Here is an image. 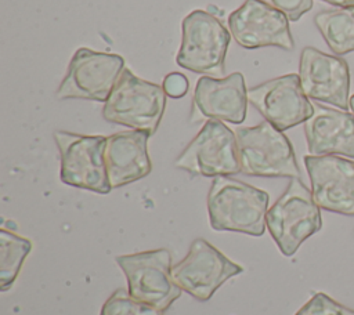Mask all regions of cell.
Here are the masks:
<instances>
[{
	"mask_svg": "<svg viewBox=\"0 0 354 315\" xmlns=\"http://www.w3.org/2000/svg\"><path fill=\"white\" fill-rule=\"evenodd\" d=\"M235 135L241 173L256 177H300L290 141L270 122L238 127Z\"/></svg>",
	"mask_w": 354,
	"mask_h": 315,
	"instance_id": "obj_4",
	"label": "cell"
},
{
	"mask_svg": "<svg viewBox=\"0 0 354 315\" xmlns=\"http://www.w3.org/2000/svg\"><path fill=\"white\" fill-rule=\"evenodd\" d=\"M248 101V90L241 72L220 79L202 76L195 86L189 120L214 119L239 124L246 117Z\"/></svg>",
	"mask_w": 354,
	"mask_h": 315,
	"instance_id": "obj_15",
	"label": "cell"
},
{
	"mask_svg": "<svg viewBox=\"0 0 354 315\" xmlns=\"http://www.w3.org/2000/svg\"><path fill=\"white\" fill-rule=\"evenodd\" d=\"M249 102L261 116L283 131L311 117L314 105L304 94L296 73L279 76L248 90Z\"/></svg>",
	"mask_w": 354,
	"mask_h": 315,
	"instance_id": "obj_11",
	"label": "cell"
},
{
	"mask_svg": "<svg viewBox=\"0 0 354 315\" xmlns=\"http://www.w3.org/2000/svg\"><path fill=\"white\" fill-rule=\"evenodd\" d=\"M350 109H351V112L354 115V94L350 97Z\"/></svg>",
	"mask_w": 354,
	"mask_h": 315,
	"instance_id": "obj_25",
	"label": "cell"
},
{
	"mask_svg": "<svg viewBox=\"0 0 354 315\" xmlns=\"http://www.w3.org/2000/svg\"><path fill=\"white\" fill-rule=\"evenodd\" d=\"M295 315H354V309L347 308L328 294L318 292Z\"/></svg>",
	"mask_w": 354,
	"mask_h": 315,
	"instance_id": "obj_21",
	"label": "cell"
},
{
	"mask_svg": "<svg viewBox=\"0 0 354 315\" xmlns=\"http://www.w3.org/2000/svg\"><path fill=\"white\" fill-rule=\"evenodd\" d=\"M149 137V133L133 128L106 137L105 164L112 189L138 181L151 173L147 146Z\"/></svg>",
	"mask_w": 354,
	"mask_h": 315,
	"instance_id": "obj_16",
	"label": "cell"
},
{
	"mask_svg": "<svg viewBox=\"0 0 354 315\" xmlns=\"http://www.w3.org/2000/svg\"><path fill=\"white\" fill-rule=\"evenodd\" d=\"M174 166L194 175L220 177L241 173L235 133L223 122L207 119Z\"/></svg>",
	"mask_w": 354,
	"mask_h": 315,
	"instance_id": "obj_8",
	"label": "cell"
},
{
	"mask_svg": "<svg viewBox=\"0 0 354 315\" xmlns=\"http://www.w3.org/2000/svg\"><path fill=\"white\" fill-rule=\"evenodd\" d=\"M299 77L308 98L342 111L350 106V69L343 58L304 47L300 54Z\"/></svg>",
	"mask_w": 354,
	"mask_h": 315,
	"instance_id": "obj_13",
	"label": "cell"
},
{
	"mask_svg": "<svg viewBox=\"0 0 354 315\" xmlns=\"http://www.w3.org/2000/svg\"><path fill=\"white\" fill-rule=\"evenodd\" d=\"M314 112L304 122L310 155H342L354 159V115L313 104Z\"/></svg>",
	"mask_w": 354,
	"mask_h": 315,
	"instance_id": "obj_17",
	"label": "cell"
},
{
	"mask_svg": "<svg viewBox=\"0 0 354 315\" xmlns=\"http://www.w3.org/2000/svg\"><path fill=\"white\" fill-rule=\"evenodd\" d=\"M181 46L176 62L195 73L224 75L227 48L231 32L210 12L195 10L181 23Z\"/></svg>",
	"mask_w": 354,
	"mask_h": 315,
	"instance_id": "obj_5",
	"label": "cell"
},
{
	"mask_svg": "<svg viewBox=\"0 0 354 315\" xmlns=\"http://www.w3.org/2000/svg\"><path fill=\"white\" fill-rule=\"evenodd\" d=\"M32 249V242L7 229L0 231V290H8Z\"/></svg>",
	"mask_w": 354,
	"mask_h": 315,
	"instance_id": "obj_19",
	"label": "cell"
},
{
	"mask_svg": "<svg viewBox=\"0 0 354 315\" xmlns=\"http://www.w3.org/2000/svg\"><path fill=\"white\" fill-rule=\"evenodd\" d=\"M270 196L266 191L227 175L214 177L207 195L212 229L261 236Z\"/></svg>",
	"mask_w": 354,
	"mask_h": 315,
	"instance_id": "obj_1",
	"label": "cell"
},
{
	"mask_svg": "<svg viewBox=\"0 0 354 315\" xmlns=\"http://www.w3.org/2000/svg\"><path fill=\"white\" fill-rule=\"evenodd\" d=\"M266 224L279 251L293 256L300 245L322 227L319 206L300 178H292L285 192L268 209Z\"/></svg>",
	"mask_w": 354,
	"mask_h": 315,
	"instance_id": "obj_3",
	"label": "cell"
},
{
	"mask_svg": "<svg viewBox=\"0 0 354 315\" xmlns=\"http://www.w3.org/2000/svg\"><path fill=\"white\" fill-rule=\"evenodd\" d=\"M242 272L241 265L202 238L195 239L187 256L171 267L173 280L199 301H207L225 280Z\"/></svg>",
	"mask_w": 354,
	"mask_h": 315,
	"instance_id": "obj_10",
	"label": "cell"
},
{
	"mask_svg": "<svg viewBox=\"0 0 354 315\" xmlns=\"http://www.w3.org/2000/svg\"><path fill=\"white\" fill-rule=\"evenodd\" d=\"M314 22L335 54L343 55L354 51V6L321 11Z\"/></svg>",
	"mask_w": 354,
	"mask_h": 315,
	"instance_id": "obj_18",
	"label": "cell"
},
{
	"mask_svg": "<svg viewBox=\"0 0 354 315\" xmlns=\"http://www.w3.org/2000/svg\"><path fill=\"white\" fill-rule=\"evenodd\" d=\"M228 29L243 48L274 46L292 50L295 46L286 15L263 0H246L232 11L228 17Z\"/></svg>",
	"mask_w": 354,
	"mask_h": 315,
	"instance_id": "obj_12",
	"label": "cell"
},
{
	"mask_svg": "<svg viewBox=\"0 0 354 315\" xmlns=\"http://www.w3.org/2000/svg\"><path fill=\"white\" fill-rule=\"evenodd\" d=\"M166 108V93L162 86L136 76L129 68L120 73L102 108L106 122L153 135Z\"/></svg>",
	"mask_w": 354,
	"mask_h": 315,
	"instance_id": "obj_2",
	"label": "cell"
},
{
	"mask_svg": "<svg viewBox=\"0 0 354 315\" xmlns=\"http://www.w3.org/2000/svg\"><path fill=\"white\" fill-rule=\"evenodd\" d=\"M165 311L134 300L127 290L116 289L104 303L100 315H163Z\"/></svg>",
	"mask_w": 354,
	"mask_h": 315,
	"instance_id": "obj_20",
	"label": "cell"
},
{
	"mask_svg": "<svg viewBox=\"0 0 354 315\" xmlns=\"http://www.w3.org/2000/svg\"><path fill=\"white\" fill-rule=\"evenodd\" d=\"M162 87L167 97L171 98H181L188 91V80L183 73H169L162 83Z\"/></svg>",
	"mask_w": 354,
	"mask_h": 315,
	"instance_id": "obj_23",
	"label": "cell"
},
{
	"mask_svg": "<svg viewBox=\"0 0 354 315\" xmlns=\"http://www.w3.org/2000/svg\"><path fill=\"white\" fill-rule=\"evenodd\" d=\"M304 164L319 209L354 216V162L336 155H307Z\"/></svg>",
	"mask_w": 354,
	"mask_h": 315,
	"instance_id": "obj_14",
	"label": "cell"
},
{
	"mask_svg": "<svg viewBox=\"0 0 354 315\" xmlns=\"http://www.w3.org/2000/svg\"><path fill=\"white\" fill-rule=\"evenodd\" d=\"M124 68V59L119 54L82 47L75 51L69 62L66 75L57 90V98L105 102Z\"/></svg>",
	"mask_w": 354,
	"mask_h": 315,
	"instance_id": "obj_9",
	"label": "cell"
},
{
	"mask_svg": "<svg viewBox=\"0 0 354 315\" xmlns=\"http://www.w3.org/2000/svg\"><path fill=\"white\" fill-rule=\"evenodd\" d=\"M321 1L336 6V7H351V6H354V0H321Z\"/></svg>",
	"mask_w": 354,
	"mask_h": 315,
	"instance_id": "obj_24",
	"label": "cell"
},
{
	"mask_svg": "<svg viewBox=\"0 0 354 315\" xmlns=\"http://www.w3.org/2000/svg\"><path fill=\"white\" fill-rule=\"evenodd\" d=\"M54 138L59 149V177L64 184L102 195L111 192L105 164L106 137L58 130Z\"/></svg>",
	"mask_w": 354,
	"mask_h": 315,
	"instance_id": "obj_7",
	"label": "cell"
},
{
	"mask_svg": "<svg viewBox=\"0 0 354 315\" xmlns=\"http://www.w3.org/2000/svg\"><path fill=\"white\" fill-rule=\"evenodd\" d=\"M127 279L129 294L144 304L166 311L181 296L171 278V254L167 249L122 254L115 258Z\"/></svg>",
	"mask_w": 354,
	"mask_h": 315,
	"instance_id": "obj_6",
	"label": "cell"
},
{
	"mask_svg": "<svg viewBox=\"0 0 354 315\" xmlns=\"http://www.w3.org/2000/svg\"><path fill=\"white\" fill-rule=\"evenodd\" d=\"M274 8L286 15L289 21H299V18L311 10L313 0H263Z\"/></svg>",
	"mask_w": 354,
	"mask_h": 315,
	"instance_id": "obj_22",
	"label": "cell"
}]
</instances>
